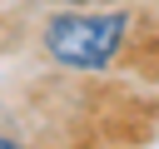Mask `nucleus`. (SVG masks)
<instances>
[{"instance_id": "f257e3e1", "label": "nucleus", "mask_w": 159, "mask_h": 149, "mask_svg": "<svg viewBox=\"0 0 159 149\" xmlns=\"http://www.w3.org/2000/svg\"><path fill=\"white\" fill-rule=\"evenodd\" d=\"M40 35H45V50L55 65L94 74V70H109L114 55L124 50L129 15L124 10H60L45 20Z\"/></svg>"}, {"instance_id": "7ed1b4c3", "label": "nucleus", "mask_w": 159, "mask_h": 149, "mask_svg": "<svg viewBox=\"0 0 159 149\" xmlns=\"http://www.w3.org/2000/svg\"><path fill=\"white\" fill-rule=\"evenodd\" d=\"M60 5H84V0H60Z\"/></svg>"}, {"instance_id": "f03ea898", "label": "nucleus", "mask_w": 159, "mask_h": 149, "mask_svg": "<svg viewBox=\"0 0 159 149\" xmlns=\"http://www.w3.org/2000/svg\"><path fill=\"white\" fill-rule=\"evenodd\" d=\"M0 149H20V144H15V139H10V134H0Z\"/></svg>"}]
</instances>
